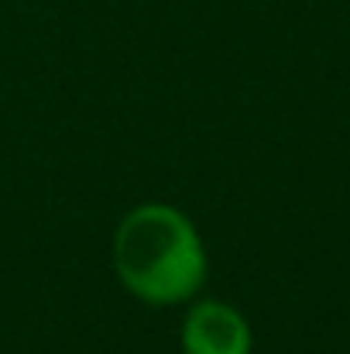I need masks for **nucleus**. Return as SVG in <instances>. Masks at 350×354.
<instances>
[{
	"instance_id": "2",
	"label": "nucleus",
	"mask_w": 350,
	"mask_h": 354,
	"mask_svg": "<svg viewBox=\"0 0 350 354\" xmlns=\"http://www.w3.org/2000/svg\"><path fill=\"white\" fill-rule=\"evenodd\" d=\"M182 354H251L254 334L247 317L224 299H189L179 327Z\"/></svg>"
},
{
	"instance_id": "1",
	"label": "nucleus",
	"mask_w": 350,
	"mask_h": 354,
	"mask_svg": "<svg viewBox=\"0 0 350 354\" xmlns=\"http://www.w3.org/2000/svg\"><path fill=\"white\" fill-rule=\"evenodd\" d=\"M120 286L148 306H182L210 279L200 227L172 203H137L120 217L110 244Z\"/></svg>"
}]
</instances>
